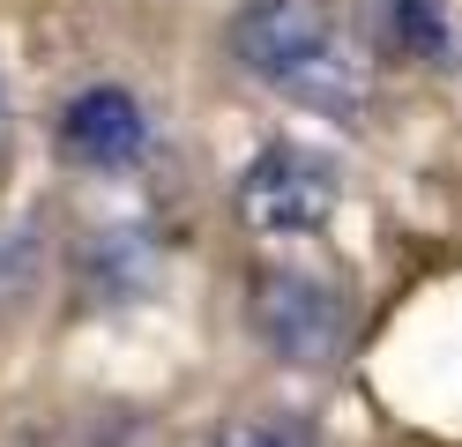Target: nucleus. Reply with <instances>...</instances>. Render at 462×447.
Listing matches in <instances>:
<instances>
[{
  "mask_svg": "<svg viewBox=\"0 0 462 447\" xmlns=\"http://www.w3.org/2000/svg\"><path fill=\"white\" fill-rule=\"evenodd\" d=\"M231 52L246 75L276 82L283 98H299L313 112H343L351 119L365 105V52L336 30L328 0H246L231 15Z\"/></svg>",
  "mask_w": 462,
  "mask_h": 447,
  "instance_id": "obj_1",
  "label": "nucleus"
},
{
  "mask_svg": "<svg viewBox=\"0 0 462 447\" xmlns=\"http://www.w3.org/2000/svg\"><path fill=\"white\" fill-rule=\"evenodd\" d=\"M254 336H262L276 358H291V366H321L351 343V291H343L328 268L313 261H276L254 276Z\"/></svg>",
  "mask_w": 462,
  "mask_h": 447,
  "instance_id": "obj_2",
  "label": "nucleus"
},
{
  "mask_svg": "<svg viewBox=\"0 0 462 447\" xmlns=\"http://www.w3.org/2000/svg\"><path fill=\"white\" fill-rule=\"evenodd\" d=\"M336 194H343V179L321 149L269 142L239 179V224L262 231V238H306L336 217Z\"/></svg>",
  "mask_w": 462,
  "mask_h": 447,
  "instance_id": "obj_3",
  "label": "nucleus"
},
{
  "mask_svg": "<svg viewBox=\"0 0 462 447\" xmlns=\"http://www.w3.org/2000/svg\"><path fill=\"white\" fill-rule=\"evenodd\" d=\"M60 149L82 172H134L150 157V119H142V105L120 82H90L60 112Z\"/></svg>",
  "mask_w": 462,
  "mask_h": 447,
  "instance_id": "obj_4",
  "label": "nucleus"
},
{
  "mask_svg": "<svg viewBox=\"0 0 462 447\" xmlns=\"http://www.w3.org/2000/svg\"><path fill=\"white\" fill-rule=\"evenodd\" d=\"M388 45L425 60V68H462V23L448 0H388Z\"/></svg>",
  "mask_w": 462,
  "mask_h": 447,
  "instance_id": "obj_5",
  "label": "nucleus"
},
{
  "mask_svg": "<svg viewBox=\"0 0 462 447\" xmlns=\"http://www.w3.org/2000/svg\"><path fill=\"white\" fill-rule=\"evenodd\" d=\"M82 268H90V291L97 298H134L157 284V247L142 231H105L90 254H82Z\"/></svg>",
  "mask_w": 462,
  "mask_h": 447,
  "instance_id": "obj_6",
  "label": "nucleus"
},
{
  "mask_svg": "<svg viewBox=\"0 0 462 447\" xmlns=\"http://www.w3.org/2000/svg\"><path fill=\"white\" fill-rule=\"evenodd\" d=\"M31 268H38V231L31 224H0V313L31 291Z\"/></svg>",
  "mask_w": 462,
  "mask_h": 447,
  "instance_id": "obj_7",
  "label": "nucleus"
},
{
  "mask_svg": "<svg viewBox=\"0 0 462 447\" xmlns=\"http://www.w3.org/2000/svg\"><path fill=\"white\" fill-rule=\"evenodd\" d=\"M224 447H291V440H283V433H231Z\"/></svg>",
  "mask_w": 462,
  "mask_h": 447,
  "instance_id": "obj_8",
  "label": "nucleus"
},
{
  "mask_svg": "<svg viewBox=\"0 0 462 447\" xmlns=\"http://www.w3.org/2000/svg\"><path fill=\"white\" fill-rule=\"evenodd\" d=\"M0 164H8V89H0Z\"/></svg>",
  "mask_w": 462,
  "mask_h": 447,
  "instance_id": "obj_9",
  "label": "nucleus"
}]
</instances>
